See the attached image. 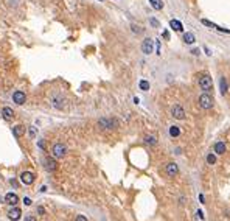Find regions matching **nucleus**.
Returning <instances> with one entry per match:
<instances>
[{
	"instance_id": "obj_1",
	"label": "nucleus",
	"mask_w": 230,
	"mask_h": 221,
	"mask_svg": "<svg viewBox=\"0 0 230 221\" xmlns=\"http://www.w3.org/2000/svg\"><path fill=\"white\" fill-rule=\"evenodd\" d=\"M197 83H199V87L202 89V91H211L213 89V81H211V76L208 75V73H202L201 76H199V79H197Z\"/></svg>"
},
{
	"instance_id": "obj_2",
	"label": "nucleus",
	"mask_w": 230,
	"mask_h": 221,
	"mask_svg": "<svg viewBox=\"0 0 230 221\" xmlns=\"http://www.w3.org/2000/svg\"><path fill=\"white\" fill-rule=\"evenodd\" d=\"M199 106L202 107V109H210L211 106H213V98H211L210 93H202V95L199 97Z\"/></svg>"
},
{
	"instance_id": "obj_3",
	"label": "nucleus",
	"mask_w": 230,
	"mask_h": 221,
	"mask_svg": "<svg viewBox=\"0 0 230 221\" xmlns=\"http://www.w3.org/2000/svg\"><path fill=\"white\" fill-rule=\"evenodd\" d=\"M171 115H173L174 119H177V120H183L185 119V109H183L180 105H174L173 107H171Z\"/></svg>"
},
{
	"instance_id": "obj_4",
	"label": "nucleus",
	"mask_w": 230,
	"mask_h": 221,
	"mask_svg": "<svg viewBox=\"0 0 230 221\" xmlns=\"http://www.w3.org/2000/svg\"><path fill=\"white\" fill-rule=\"evenodd\" d=\"M67 153V148L62 145V143H56L55 146H53V156L56 157V159H62V157L65 156Z\"/></svg>"
},
{
	"instance_id": "obj_5",
	"label": "nucleus",
	"mask_w": 230,
	"mask_h": 221,
	"mask_svg": "<svg viewBox=\"0 0 230 221\" xmlns=\"http://www.w3.org/2000/svg\"><path fill=\"white\" fill-rule=\"evenodd\" d=\"M142 52L145 53V55H151V53L154 52V40H152V39H145V40H143Z\"/></svg>"
},
{
	"instance_id": "obj_6",
	"label": "nucleus",
	"mask_w": 230,
	"mask_h": 221,
	"mask_svg": "<svg viewBox=\"0 0 230 221\" xmlns=\"http://www.w3.org/2000/svg\"><path fill=\"white\" fill-rule=\"evenodd\" d=\"M20 181H22V184H25V185H31V184L34 182V174L31 173V171H24V173L20 174Z\"/></svg>"
},
{
	"instance_id": "obj_7",
	"label": "nucleus",
	"mask_w": 230,
	"mask_h": 221,
	"mask_svg": "<svg viewBox=\"0 0 230 221\" xmlns=\"http://www.w3.org/2000/svg\"><path fill=\"white\" fill-rule=\"evenodd\" d=\"M22 216V210L19 209V207H11L10 209V212H8V218L10 220H13V221H17Z\"/></svg>"
},
{
	"instance_id": "obj_8",
	"label": "nucleus",
	"mask_w": 230,
	"mask_h": 221,
	"mask_svg": "<svg viewBox=\"0 0 230 221\" xmlns=\"http://www.w3.org/2000/svg\"><path fill=\"white\" fill-rule=\"evenodd\" d=\"M13 100H14L16 105H24L25 100H26V97H25V93H24V92L16 91V92H14V95H13Z\"/></svg>"
},
{
	"instance_id": "obj_9",
	"label": "nucleus",
	"mask_w": 230,
	"mask_h": 221,
	"mask_svg": "<svg viewBox=\"0 0 230 221\" xmlns=\"http://www.w3.org/2000/svg\"><path fill=\"white\" fill-rule=\"evenodd\" d=\"M165 170H166V174L168 176H176L179 173V167H177V164H174V162H170Z\"/></svg>"
},
{
	"instance_id": "obj_10",
	"label": "nucleus",
	"mask_w": 230,
	"mask_h": 221,
	"mask_svg": "<svg viewBox=\"0 0 230 221\" xmlns=\"http://www.w3.org/2000/svg\"><path fill=\"white\" fill-rule=\"evenodd\" d=\"M17 201H19V196L16 195V193H6L5 196V202H8L10 206H16Z\"/></svg>"
},
{
	"instance_id": "obj_11",
	"label": "nucleus",
	"mask_w": 230,
	"mask_h": 221,
	"mask_svg": "<svg viewBox=\"0 0 230 221\" xmlns=\"http://www.w3.org/2000/svg\"><path fill=\"white\" fill-rule=\"evenodd\" d=\"M170 26L173 28L174 31H177V33H180V31H183V25H182V22L177 20V19H173L170 22Z\"/></svg>"
},
{
	"instance_id": "obj_12",
	"label": "nucleus",
	"mask_w": 230,
	"mask_h": 221,
	"mask_svg": "<svg viewBox=\"0 0 230 221\" xmlns=\"http://www.w3.org/2000/svg\"><path fill=\"white\" fill-rule=\"evenodd\" d=\"M115 123H117L115 120H109V119H101L98 121V125H100L101 128H114Z\"/></svg>"
},
{
	"instance_id": "obj_13",
	"label": "nucleus",
	"mask_w": 230,
	"mask_h": 221,
	"mask_svg": "<svg viewBox=\"0 0 230 221\" xmlns=\"http://www.w3.org/2000/svg\"><path fill=\"white\" fill-rule=\"evenodd\" d=\"M2 115H3V119L5 120H13V117H14V111L6 106V107H3L2 109Z\"/></svg>"
},
{
	"instance_id": "obj_14",
	"label": "nucleus",
	"mask_w": 230,
	"mask_h": 221,
	"mask_svg": "<svg viewBox=\"0 0 230 221\" xmlns=\"http://www.w3.org/2000/svg\"><path fill=\"white\" fill-rule=\"evenodd\" d=\"M225 151H227V146H225L224 142H218L215 145V153H216V154H224Z\"/></svg>"
},
{
	"instance_id": "obj_15",
	"label": "nucleus",
	"mask_w": 230,
	"mask_h": 221,
	"mask_svg": "<svg viewBox=\"0 0 230 221\" xmlns=\"http://www.w3.org/2000/svg\"><path fill=\"white\" fill-rule=\"evenodd\" d=\"M219 89H221V93H222V95L227 93L229 86H227V79H225L224 76H221V79H219Z\"/></svg>"
},
{
	"instance_id": "obj_16",
	"label": "nucleus",
	"mask_w": 230,
	"mask_h": 221,
	"mask_svg": "<svg viewBox=\"0 0 230 221\" xmlns=\"http://www.w3.org/2000/svg\"><path fill=\"white\" fill-rule=\"evenodd\" d=\"M13 134H14L16 137H22L25 134V128L22 125H17V126H14V128H13Z\"/></svg>"
},
{
	"instance_id": "obj_17",
	"label": "nucleus",
	"mask_w": 230,
	"mask_h": 221,
	"mask_svg": "<svg viewBox=\"0 0 230 221\" xmlns=\"http://www.w3.org/2000/svg\"><path fill=\"white\" fill-rule=\"evenodd\" d=\"M196 40V38H195V34L193 33H185L183 34V42L185 44H193Z\"/></svg>"
},
{
	"instance_id": "obj_18",
	"label": "nucleus",
	"mask_w": 230,
	"mask_h": 221,
	"mask_svg": "<svg viewBox=\"0 0 230 221\" xmlns=\"http://www.w3.org/2000/svg\"><path fill=\"white\" fill-rule=\"evenodd\" d=\"M149 3L154 10H162V8H163V2H162V0H149Z\"/></svg>"
},
{
	"instance_id": "obj_19",
	"label": "nucleus",
	"mask_w": 230,
	"mask_h": 221,
	"mask_svg": "<svg viewBox=\"0 0 230 221\" xmlns=\"http://www.w3.org/2000/svg\"><path fill=\"white\" fill-rule=\"evenodd\" d=\"M170 136L171 137H179L180 136V128L179 126H171L170 128Z\"/></svg>"
},
{
	"instance_id": "obj_20",
	"label": "nucleus",
	"mask_w": 230,
	"mask_h": 221,
	"mask_svg": "<svg viewBox=\"0 0 230 221\" xmlns=\"http://www.w3.org/2000/svg\"><path fill=\"white\" fill-rule=\"evenodd\" d=\"M56 162L53 160V159H47V170H50V171H55L56 170Z\"/></svg>"
},
{
	"instance_id": "obj_21",
	"label": "nucleus",
	"mask_w": 230,
	"mask_h": 221,
	"mask_svg": "<svg viewBox=\"0 0 230 221\" xmlns=\"http://www.w3.org/2000/svg\"><path fill=\"white\" fill-rule=\"evenodd\" d=\"M138 86H140V89H142V91H148V89H149V83H148L146 79H142Z\"/></svg>"
},
{
	"instance_id": "obj_22",
	"label": "nucleus",
	"mask_w": 230,
	"mask_h": 221,
	"mask_svg": "<svg viewBox=\"0 0 230 221\" xmlns=\"http://www.w3.org/2000/svg\"><path fill=\"white\" fill-rule=\"evenodd\" d=\"M145 142L149 143V145H156V143H157V139L152 137V136H146V137H145Z\"/></svg>"
},
{
	"instance_id": "obj_23",
	"label": "nucleus",
	"mask_w": 230,
	"mask_h": 221,
	"mask_svg": "<svg viewBox=\"0 0 230 221\" xmlns=\"http://www.w3.org/2000/svg\"><path fill=\"white\" fill-rule=\"evenodd\" d=\"M201 22H202L205 26H208V28H215V30H216V26H218V25H215L213 22H210V20H207V19H202Z\"/></svg>"
},
{
	"instance_id": "obj_24",
	"label": "nucleus",
	"mask_w": 230,
	"mask_h": 221,
	"mask_svg": "<svg viewBox=\"0 0 230 221\" xmlns=\"http://www.w3.org/2000/svg\"><path fill=\"white\" fill-rule=\"evenodd\" d=\"M207 162H208L210 165H215L216 164V156L215 154H208L207 156Z\"/></svg>"
},
{
	"instance_id": "obj_25",
	"label": "nucleus",
	"mask_w": 230,
	"mask_h": 221,
	"mask_svg": "<svg viewBox=\"0 0 230 221\" xmlns=\"http://www.w3.org/2000/svg\"><path fill=\"white\" fill-rule=\"evenodd\" d=\"M131 30H132L134 33H137V34H142L143 33V28H140L138 25H131Z\"/></svg>"
},
{
	"instance_id": "obj_26",
	"label": "nucleus",
	"mask_w": 230,
	"mask_h": 221,
	"mask_svg": "<svg viewBox=\"0 0 230 221\" xmlns=\"http://www.w3.org/2000/svg\"><path fill=\"white\" fill-rule=\"evenodd\" d=\"M149 24H151L152 26H154V28H157V26H160L159 20H157V19H154V17H151V19H149Z\"/></svg>"
},
{
	"instance_id": "obj_27",
	"label": "nucleus",
	"mask_w": 230,
	"mask_h": 221,
	"mask_svg": "<svg viewBox=\"0 0 230 221\" xmlns=\"http://www.w3.org/2000/svg\"><path fill=\"white\" fill-rule=\"evenodd\" d=\"M75 221H87V218H85L84 215H78V216H76V220H75Z\"/></svg>"
},
{
	"instance_id": "obj_28",
	"label": "nucleus",
	"mask_w": 230,
	"mask_h": 221,
	"mask_svg": "<svg viewBox=\"0 0 230 221\" xmlns=\"http://www.w3.org/2000/svg\"><path fill=\"white\" fill-rule=\"evenodd\" d=\"M24 204H25V206H31V199L25 196V198H24Z\"/></svg>"
},
{
	"instance_id": "obj_29",
	"label": "nucleus",
	"mask_w": 230,
	"mask_h": 221,
	"mask_svg": "<svg viewBox=\"0 0 230 221\" xmlns=\"http://www.w3.org/2000/svg\"><path fill=\"white\" fill-rule=\"evenodd\" d=\"M30 136L31 137H36V129L34 128H30Z\"/></svg>"
},
{
	"instance_id": "obj_30",
	"label": "nucleus",
	"mask_w": 230,
	"mask_h": 221,
	"mask_svg": "<svg viewBox=\"0 0 230 221\" xmlns=\"http://www.w3.org/2000/svg\"><path fill=\"white\" fill-rule=\"evenodd\" d=\"M38 212H39L40 215H44V213H45V209H44L42 206H39V207H38Z\"/></svg>"
},
{
	"instance_id": "obj_31",
	"label": "nucleus",
	"mask_w": 230,
	"mask_h": 221,
	"mask_svg": "<svg viewBox=\"0 0 230 221\" xmlns=\"http://www.w3.org/2000/svg\"><path fill=\"white\" fill-rule=\"evenodd\" d=\"M163 38H165V39H170V31H168V30L163 31Z\"/></svg>"
},
{
	"instance_id": "obj_32",
	"label": "nucleus",
	"mask_w": 230,
	"mask_h": 221,
	"mask_svg": "<svg viewBox=\"0 0 230 221\" xmlns=\"http://www.w3.org/2000/svg\"><path fill=\"white\" fill-rule=\"evenodd\" d=\"M25 221H36V218H34V216H26Z\"/></svg>"
},
{
	"instance_id": "obj_33",
	"label": "nucleus",
	"mask_w": 230,
	"mask_h": 221,
	"mask_svg": "<svg viewBox=\"0 0 230 221\" xmlns=\"http://www.w3.org/2000/svg\"><path fill=\"white\" fill-rule=\"evenodd\" d=\"M199 199H201V202H205V198H204V195H199Z\"/></svg>"
},
{
	"instance_id": "obj_34",
	"label": "nucleus",
	"mask_w": 230,
	"mask_h": 221,
	"mask_svg": "<svg viewBox=\"0 0 230 221\" xmlns=\"http://www.w3.org/2000/svg\"><path fill=\"white\" fill-rule=\"evenodd\" d=\"M191 53H195V55H199V50H197V48H195V50H191Z\"/></svg>"
},
{
	"instance_id": "obj_35",
	"label": "nucleus",
	"mask_w": 230,
	"mask_h": 221,
	"mask_svg": "<svg viewBox=\"0 0 230 221\" xmlns=\"http://www.w3.org/2000/svg\"><path fill=\"white\" fill-rule=\"evenodd\" d=\"M39 146H40V148H45V143H44L42 140H40V142H39Z\"/></svg>"
},
{
	"instance_id": "obj_36",
	"label": "nucleus",
	"mask_w": 230,
	"mask_h": 221,
	"mask_svg": "<svg viewBox=\"0 0 230 221\" xmlns=\"http://www.w3.org/2000/svg\"><path fill=\"white\" fill-rule=\"evenodd\" d=\"M2 201H3V199H2V196H0V202H2Z\"/></svg>"
},
{
	"instance_id": "obj_37",
	"label": "nucleus",
	"mask_w": 230,
	"mask_h": 221,
	"mask_svg": "<svg viewBox=\"0 0 230 221\" xmlns=\"http://www.w3.org/2000/svg\"><path fill=\"white\" fill-rule=\"evenodd\" d=\"M100 2H103V0H100Z\"/></svg>"
}]
</instances>
